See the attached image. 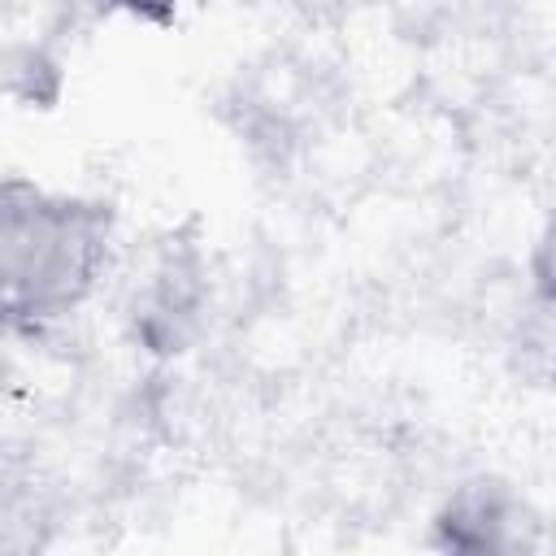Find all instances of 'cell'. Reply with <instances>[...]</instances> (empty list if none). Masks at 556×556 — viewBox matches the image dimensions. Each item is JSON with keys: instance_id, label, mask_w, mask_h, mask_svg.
Here are the masks:
<instances>
[{"instance_id": "1", "label": "cell", "mask_w": 556, "mask_h": 556, "mask_svg": "<svg viewBox=\"0 0 556 556\" xmlns=\"http://www.w3.org/2000/svg\"><path fill=\"white\" fill-rule=\"evenodd\" d=\"M96 222L35 187H0V317L70 308L96 269Z\"/></svg>"}]
</instances>
